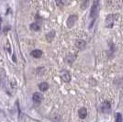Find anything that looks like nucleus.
I'll list each match as a JSON object with an SVG mask.
<instances>
[{
    "label": "nucleus",
    "instance_id": "nucleus-1",
    "mask_svg": "<svg viewBox=\"0 0 123 122\" xmlns=\"http://www.w3.org/2000/svg\"><path fill=\"white\" fill-rule=\"evenodd\" d=\"M97 12H98V0H94L93 6L91 7V12H90V17H93V19L96 18L97 16Z\"/></svg>",
    "mask_w": 123,
    "mask_h": 122
},
{
    "label": "nucleus",
    "instance_id": "nucleus-2",
    "mask_svg": "<svg viewBox=\"0 0 123 122\" xmlns=\"http://www.w3.org/2000/svg\"><path fill=\"white\" fill-rule=\"evenodd\" d=\"M115 20H116V16L115 15H109L106 18V26L109 29H111L112 27L115 24Z\"/></svg>",
    "mask_w": 123,
    "mask_h": 122
},
{
    "label": "nucleus",
    "instance_id": "nucleus-3",
    "mask_svg": "<svg viewBox=\"0 0 123 122\" xmlns=\"http://www.w3.org/2000/svg\"><path fill=\"white\" fill-rule=\"evenodd\" d=\"M77 18H78V17H77V15H71L70 17H68V19H67V26L69 27V28H72L74 25H75V21L77 20Z\"/></svg>",
    "mask_w": 123,
    "mask_h": 122
},
{
    "label": "nucleus",
    "instance_id": "nucleus-4",
    "mask_svg": "<svg viewBox=\"0 0 123 122\" xmlns=\"http://www.w3.org/2000/svg\"><path fill=\"white\" fill-rule=\"evenodd\" d=\"M42 99H43V95H41V93H39V92H35V93L33 94V95H32V100L35 102V103H41V101H42Z\"/></svg>",
    "mask_w": 123,
    "mask_h": 122
},
{
    "label": "nucleus",
    "instance_id": "nucleus-5",
    "mask_svg": "<svg viewBox=\"0 0 123 122\" xmlns=\"http://www.w3.org/2000/svg\"><path fill=\"white\" fill-rule=\"evenodd\" d=\"M75 46L79 50H84L86 46V42L85 41H83V40H77L75 41Z\"/></svg>",
    "mask_w": 123,
    "mask_h": 122
},
{
    "label": "nucleus",
    "instance_id": "nucleus-6",
    "mask_svg": "<svg viewBox=\"0 0 123 122\" xmlns=\"http://www.w3.org/2000/svg\"><path fill=\"white\" fill-rule=\"evenodd\" d=\"M111 109V106H110V103L107 102V101H105L103 105H102V111L104 113H108Z\"/></svg>",
    "mask_w": 123,
    "mask_h": 122
},
{
    "label": "nucleus",
    "instance_id": "nucleus-7",
    "mask_svg": "<svg viewBox=\"0 0 123 122\" xmlns=\"http://www.w3.org/2000/svg\"><path fill=\"white\" fill-rule=\"evenodd\" d=\"M78 116H79V117H80V118H82V119L86 118V116H87V110H86L85 107L80 108V109H79V111H78Z\"/></svg>",
    "mask_w": 123,
    "mask_h": 122
},
{
    "label": "nucleus",
    "instance_id": "nucleus-8",
    "mask_svg": "<svg viewBox=\"0 0 123 122\" xmlns=\"http://www.w3.org/2000/svg\"><path fill=\"white\" fill-rule=\"evenodd\" d=\"M31 55L34 57V58H40L41 57V55H42V52H41V50H34V51H32L31 52Z\"/></svg>",
    "mask_w": 123,
    "mask_h": 122
},
{
    "label": "nucleus",
    "instance_id": "nucleus-9",
    "mask_svg": "<svg viewBox=\"0 0 123 122\" xmlns=\"http://www.w3.org/2000/svg\"><path fill=\"white\" fill-rule=\"evenodd\" d=\"M39 88H40V90H41V91L45 92V91H47L48 88H49V85H48L46 82H43V83H41V84H40Z\"/></svg>",
    "mask_w": 123,
    "mask_h": 122
},
{
    "label": "nucleus",
    "instance_id": "nucleus-10",
    "mask_svg": "<svg viewBox=\"0 0 123 122\" xmlns=\"http://www.w3.org/2000/svg\"><path fill=\"white\" fill-rule=\"evenodd\" d=\"M62 80L64 82H69L71 80V76L69 74V73L68 72H64L63 74H62Z\"/></svg>",
    "mask_w": 123,
    "mask_h": 122
},
{
    "label": "nucleus",
    "instance_id": "nucleus-11",
    "mask_svg": "<svg viewBox=\"0 0 123 122\" xmlns=\"http://www.w3.org/2000/svg\"><path fill=\"white\" fill-rule=\"evenodd\" d=\"M30 29H32V30H34V31H38V30H40L41 29V27H40V25L37 23V22H34V23L30 24Z\"/></svg>",
    "mask_w": 123,
    "mask_h": 122
},
{
    "label": "nucleus",
    "instance_id": "nucleus-12",
    "mask_svg": "<svg viewBox=\"0 0 123 122\" xmlns=\"http://www.w3.org/2000/svg\"><path fill=\"white\" fill-rule=\"evenodd\" d=\"M65 61H66L67 63H69V64H72V63L75 61V55H73V54L67 55L66 58H65Z\"/></svg>",
    "mask_w": 123,
    "mask_h": 122
},
{
    "label": "nucleus",
    "instance_id": "nucleus-13",
    "mask_svg": "<svg viewBox=\"0 0 123 122\" xmlns=\"http://www.w3.org/2000/svg\"><path fill=\"white\" fill-rule=\"evenodd\" d=\"M54 35H55V32H54V31H51L50 33H48V34L46 35V39H47V41H53V39L54 38Z\"/></svg>",
    "mask_w": 123,
    "mask_h": 122
},
{
    "label": "nucleus",
    "instance_id": "nucleus-14",
    "mask_svg": "<svg viewBox=\"0 0 123 122\" xmlns=\"http://www.w3.org/2000/svg\"><path fill=\"white\" fill-rule=\"evenodd\" d=\"M116 122H122V115L120 113H118L116 115Z\"/></svg>",
    "mask_w": 123,
    "mask_h": 122
},
{
    "label": "nucleus",
    "instance_id": "nucleus-15",
    "mask_svg": "<svg viewBox=\"0 0 123 122\" xmlns=\"http://www.w3.org/2000/svg\"><path fill=\"white\" fill-rule=\"evenodd\" d=\"M55 1H56V3H57V5L59 6H61L63 5V0H55Z\"/></svg>",
    "mask_w": 123,
    "mask_h": 122
},
{
    "label": "nucleus",
    "instance_id": "nucleus-16",
    "mask_svg": "<svg viewBox=\"0 0 123 122\" xmlns=\"http://www.w3.org/2000/svg\"><path fill=\"white\" fill-rule=\"evenodd\" d=\"M121 1H122V4H123V0H121Z\"/></svg>",
    "mask_w": 123,
    "mask_h": 122
},
{
    "label": "nucleus",
    "instance_id": "nucleus-17",
    "mask_svg": "<svg viewBox=\"0 0 123 122\" xmlns=\"http://www.w3.org/2000/svg\"><path fill=\"white\" fill-rule=\"evenodd\" d=\"M0 21H1V18H0Z\"/></svg>",
    "mask_w": 123,
    "mask_h": 122
},
{
    "label": "nucleus",
    "instance_id": "nucleus-18",
    "mask_svg": "<svg viewBox=\"0 0 123 122\" xmlns=\"http://www.w3.org/2000/svg\"><path fill=\"white\" fill-rule=\"evenodd\" d=\"M0 29H1V27H0Z\"/></svg>",
    "mask_w": 123,
    "mask_h": 122
}]
</instances>
